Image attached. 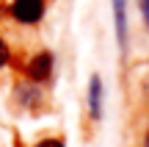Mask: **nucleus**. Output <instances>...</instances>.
<instances>
[{"mask_svg": "<svg viewBox=\"0 0 149 147\" xmlns=\"http://www.w3.org/2000/svg\"><path fill=\"white\" fill-rule=\"evenodd\" d=\"M8 14L19 25H39L47 14V0H11Z\"/></svg>", "mask_w": 149, "mask_h": 147, "instance_id": "f257e3e1", "label": "nucleus"}, {"mask_svg": "<svg viewBox=\"0 0 149 147\" xmlns=\"http://www.w3.org/2000/svg\"><path fill=\"white\" fill-rule=\"evenodd\" d=\"M53 72H55V58H53L50 50L33 53L31 58H28V64H25V78L33 81V83H42V86L53 78Z\"/></svg>", "mask_w": 149, "mask_h": 147, "instance_id": "f03ea898", "label": "nucleus"}, {"mask_svg": "<svg viewBox=\"0 0 149 147\" xmlns=\"http://www.w3.org/2000/svg\"><path fill=\"white\" fill-rule=\"evenodd\" d=\"M111 11H113V31H116V44H119V53H122V56H127V44H130L127 0H111Z\"/></svg>", "mask_w": 149, "mask_h": 147, "instance_id": "7ed1b4c3", "label": "nucleus"}, {"mask_svg": "<svg viewBox=\"0 0 149 147\" xmlns=\"http://www.w3.org/2000/svg\"><path fill=\"white\" fill-rule=\"evenodd\" d=\"M86 108H88L94 122L102 120V111H105V83H102V78L97 72L88 78V86H86Z\"/></svg>", "mask_w": 149, "mask_h": 147, "instance_id": "20e7f679", "label": "nucleus"}, {"mask_svg": "<svg viewBox=\"0 0 149 147\" xmlns=\"http://www.w3.org/2000/svg\"><path fill=\"white\" fill-rule=\"evenodd\" d=\"M14 100L22 106V108L36 111L39 106H42V100H44V94H42V83H33V81L19 83V86L14 89Z\"/></svg>", "mask_w": 149, "mask_h": 147, "instance_id": "39448f33", "label": "nucleus"}, {"mask_svg": "<svg viewBox=\"0 0 149 147\" xmlns=\"http://www.w3.org/2000/svg\"><path fill=\"white\" fill-rule=\"evenodd\" d=\"M8 61H11V47H8V42L0 36V70L8 67Z\"/></svg>", "mask_w": 149, "mask_h": 147, "instance_id": "423d86ee", "label": "nucleus"}, {"mask_svg": "<svg viewBox=\"0 0 149 147\" xmlns=\"http://www.w3.org/2000/svg\"><path fill=\"white\" fill-rule=\"evenodd\" d=\"M33 147H66V142L58 139V136H47V139H39Z\"/></svg>", "mask_w": 149, "mask_h": 147, "instance_id": "0eeeda50", "label": "nucleus"}, {"mask_svg": "<svg viewBox=\"0 0 149 147\" xmlns=\"http://www.w3.org/2000/svg\"><path fill=\"white\" fill-rule=\"evenodd\" d=\"M138 11H141V20H144L146 33H149V0H138Z\"/></svg>", "mask_w": 149, "mask_h": 147, "instance_id": "6e6552de", "label": "nucleus"}, {"mask_svg": "<svg viewBox=\"0 0 149 147\" xmlns=\"http://www.w3.org/2000/svg\"><path fill=\"white\" fill-rule=\"evenodd\" d=\"M141 147H149V125H146V131H144V139H141Z\"/></svg>", "mask_w": 149, "mask_h": 147, "instance_id": "1a4fd4ad", "label": "nucleus"}]
</instances>
